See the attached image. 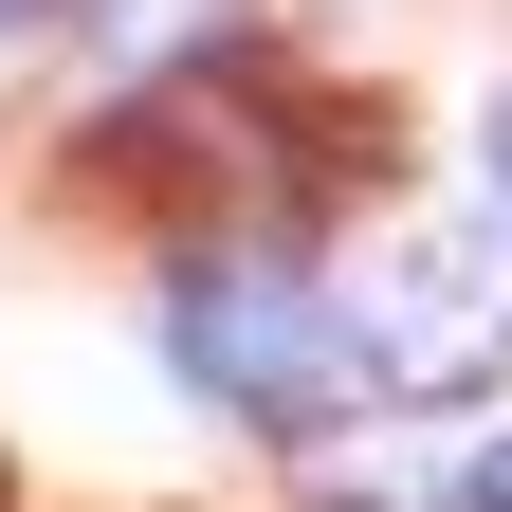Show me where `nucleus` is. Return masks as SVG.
<instances>
[{
    "label": "nucleus",
    "mask_w": 512,
    "mask_h": 512,
    "mask_svg": "<svg viewBox=\"0 0 512 512\" xmlns=\"http://www.w3.org/2000/svg\"><path fill=\"white\" fill-rule=\"evenodd\" d=\"M476 512H512V439H494V458H476Z\"/></svg>",
    "instance_id": "20e7f679"
},
{
    "label": "nucleus",
    "mask_w": 512,
    "mask_h": 512,
    "mask_svg": "<svg viewBox=\"0 0 512 512\" xmlns=\"http://www.w3.org/2000/svg\"><path fill=\"white\" fill-rule=\"evenodd\" d=\"M348 348L366 384H421V403H458V384L512 366V220L494 202H421L348 256Z\"/></svg>",
    "instance_id": "f257e3e1"
},
{
    "label": "nucleus",
    "mask_w": 512,
    "mask_h": 512,
    "mask_svg": "<svg viewBox=\"0 0 512 512\" xmlns=\"http://www.w3.org/2000/svg\"><path fill=\"white\" fill-rule=\"evenodd\" d=\"M19 19H37V0H0V37H19Z\"/></svg>",
    "instance_id": "423d86ee"
},
{
    "label": "nucleus",
    "mask_w": 512,
    "mask_h": 512,
    "mask_svg": "<svg viewBox=\"0 0 512 512\" xmlns=\"http://www.w3.org/2000/svg\"><path fill=\"white\" fill-rule=\"evenodd\" d=\"M220 19L238 0H92V55H128V74L147 55H220Z\"/></svg>",
    "instance_id": "7ed1b4c3"
},
{
    "label": "nucleus",
    "mask_w": 512,
    "mask_h": 512,
    "mask_svg": "<svg viewBox=\"0 0 512 512\" xmlns=\"http://www.w3.org/2000/svg\"><path fill=\"white\" fill-rule=\"evenodd\" d=\"M494 202H512V110H494Z\"/></svg>",
    "instance_id": "39448f33"
},
{
    "label": "nucleus",
    "mask_w": 512,
    "mask_h": 512,
    "mask_svg": "<svg viewBox=\"0 0 512 512\" xmlns=\"http://www.w3.org/2000/svg\"><path fill=\"white\" fill-rule=\"evenodd\" d=\"M165 348H183V384H202V403L275 421V439H311V421L366 384V348H348V293H330V275H293V256H183Z\"/></svg>",
    "instance_id": "f03ea898"
}]
</instances>
